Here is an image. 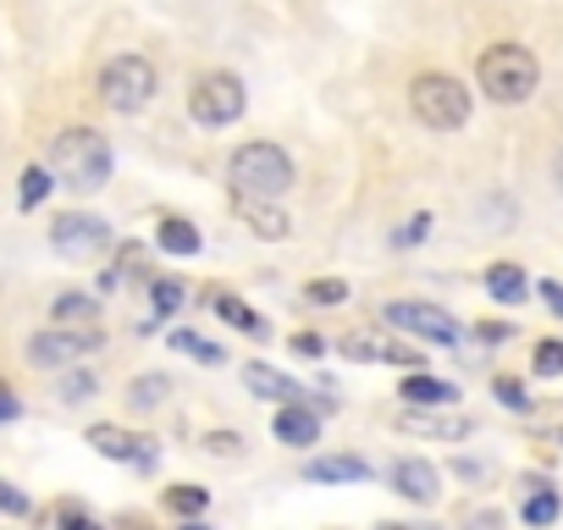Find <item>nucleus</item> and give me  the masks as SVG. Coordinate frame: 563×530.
Segmentation results:
<instances>
[{
  "label": "nucleus",
  "mask_w": 563,
  "mask_h": 530,
  "mask_svg": "<svg viewBox=\"0 0 563 530\" xmlns=\"http://www.w3.org/2000/svg\"><path fill=\"white\" fill-rule=\"evenodd\" d=\"M51 172L67 188H78V194L106 188V177H111V144H106V133H95V128H62L56 144H51Z\"/></svg>",
  "instance_id": "obj_1"
},
{
  "label": "nucleus",
  "mask_w": 563,
  "mask_h": 530,
  "mask_svg": "<svg viewBox=\"0 0 563 530\" xmlns=\"http://www.w3.org/2000/svg\"><path fill=\"white\" fill-rule=\"evenodd\" d=\"M475 78H481L486 100H497V106H519V100H530V95H536L541 67H536V56H530L525 45L497 40V45H486V51H481Z\"/></svg>",
  "instance_id": "obj_2"
},
{
  "label": "nucleus",
  "mask_w": 563,
  "mask_h": 530,
  "mask_svg": "<svg viewBox=\"0 0 563 530\" xmlns=\"http://www.w3.org/2000/svg\"><path fill=\"white\" fill-rule=\"evenodd\" d=\"M227 177H232L238 199H276V194L294 188V161H288V150H282V144H265L260 139V144H243L232 155Z\"/></svg>",
  "instance_id": "obj_3"
},
{
  "label": "nucleus",
  "mask_w": 563,
  "mask_h": 530,
  "mask_svg": "<svg viewBox=\"0 0 563 530\" xmlns=\"http://www.w3.org/2000/svg\"><path fill=\"white\" fill-rule=\"evenodd\" d=\"M409 106H415V117L431 133H453V128L470 122V89L459 78H448V73H420L409 84Z\"/></svg>",
  "instance_id": "obj_4"
},
{
  "label": "nucleus",
  "mask_w": 563,
  "mask_h": 530,
  "mask_svg": "<svg viewBox=\"0 0 563 530\" xmlns=\"http://www.w3.org/2000/svg\"><path fill=\"white\" fill-rule=\"evenodd\" d=\"M155 89H161V78H155V62H144V56H117L100 73V100L111 111H122V117L144 111L155 100Z\"/></svg>",
  "instance_id": "obj_5"
},
{
  "label": "nucleus",
  "mask_w": 563,
  "mask_h": 530,
  "mask_svg": "<svg viewBox=\"0 0 563 530\" xmlns=\"http://www.w3.org/2000/svg\"><path fill=\"white\" fill-rule=\"evenodd\" d=\"M243 106H249V95H243V84H238L232 73H205V78L188 89V117H194L199 128H227V122L243 117Z\"/></svg>",
  "instance_id": "obj_6"
},
{
  "label": "nucleus",
  "mask_w": 563,
  "mask_h": 530,
  "mask_svg": "<svg viewBox=\"0 0 563 530\" xmlns=\"http://www.w3.org/2000/svg\"><path fill=\"white\" fill-rule=\"evenodd\" d=\"M106 338L95 327H51L40 338H29V365L34 371H62V365H78L84 354H95Z\"/></svg>",
  "instance_id": "obj_7"
},
{
  "label": "nucleus",
  "mask_w": 563,
  "mask_h": 530,
  "mask_svg": "<svg viewBox=\"0 0 563 530\" xmlns=\"http://www.w3.org/2000/svg\"><path fill=\"white\" fill-rule=\"evenodd\" d=\"M106 243H111V227L100 216H89V210H67V216L51 221V249L62 260H95Z\"/></svg>",
  "instance_id": "obj_8"
},
{
  "label": "nucleus",
  "mask_w": 563,
  "mask_h": 530,
  "mask_svg": "<svg viewBox=\"0 0 563 530\" xmlns=\"http://www.w3.org/2000/svg\"><path fill=\"white\" fill-rule=\"evenodd\" d=\"M382 321L398 327V332H415V338H426V343H437V349H453V343L464 338L459 321H453L448 310H437V305H387Z\"/></svg>",
  "instance_id": "obj_9"
},
{
  "label": "nucleus",
  "mask_w": 563,
  "mask_h": 530,
  "mask_svg": "<svg viewBox=\"0 0 563 530\" xmlns=\"http://www.w3.org/2000/svg\"><path fill=\"white\" fill-rule=\"evenodd\" d=\"M89 448L100 459H117V464H139V470L155 464V442L150 437H133L122 426H89Z\"/></svg>",
  "instance_id": "obj_10"
},
{
  "label": "nucleus",
  "mask_w": 563,
  "mask_h": 530,
  "mask_svg": "<svg viewBox=\"0 0 563 530\" xmlns=\"http://www.w3.org/2000/svg\"><path fill=\"white\" fill-rule=\"evenodd\" d=\"M343 360H360V365H420L426 354H415L409 343H393L382 332H349L343 338Z\"/></svg>",
  "instance_id": "obj_11"
},
{
  "label": "nucleus",
  "mask_w": 563,
  "mask_h": 530,
  "mask_svg": "<svg viewBox=\"0 0 563 530\" xmlns=\"http://www.w3.org/2000/svg\"><path fill=\"white\" fill-rule=\"evenodd\" d=\"M393 492L409 503H437L442 497V470L431 459H398L393 464Z\"/></svg>",
  "instance_id": "obj_12"
},
{
  "label": "nucleus",
  "mask_w": 563,
  "mask_h": 530,
  "mask_svg": "<svg viewBox=\"0 0 563 530\" xmlns=\"http://www.w3.org/2000/svg\"><path fill=\"white\" fill-rule=\"evenodd\" d=\"M271 431H276V442H288V448H310V442H321V415L305 398L299 404H282L276 420H271Z\"/></svg>",
  "instance_id": "obj_13"
},
{
  "label": "nucleus",
  "mask_w": 563,
  "mask_h": 530,
  "mask_svg": "<svg viewBox=\"0 0 563 530\" xmlns=\"http://www.w3.org/2000/svg\"><path fill=\"white\" fill-rule=\"evenodd\" d=\"M398 398H404L409 409H448V404H459V387H453V382H442V376L415 371V376H404Z\"/></svg>",
  "instance_id": "obj_14"
},
{
  "label": "nucleus",
  "mask_w": 563,
  "mask_h": 530,
  "mask_svg": "<svg viewBox=\"0 0 563 530\" xmlns=\"http://www.w3.org/2000/svg\"><path fill=\"white\" fill-rule=\"evenodd\" d=\"M305 481H316V486H354V481H371V464L354 459V453H327V459L305 464Z\"/></svg>",
  "instance_id": "obj_15"
},
{
  "label": "nucleus",
  "mask_w": 563,
  "mask_h": 530,
  "mask_svg": "<svg viewBox=\"0 0 563 530\" xmlns=\"http://www.w3.org/2000/svg\"><path fill=\"white\" fill-rule=\"evenodd\" d=\"M243 387H249L254 398H271V404H299V398H305L276 365H243Z\"/></svg>",
  "instance_id": "obj_16"
},
{
  "label": "nucleus",
  "mask_w": 563,
  "mask_h": 530,
  "mask_svg": "<svg viewBox=\"0 0 563 530\" xmlns=\"http://www.w3.org/2000/svg\"><path fill=\"white\" fill-rule=\"evenodd\" d=\"M404 431L437 437V442H459V437H470V420L464 415H442V409H415V415H404Z\"/></svg>",
  "instance_id": "obj_17"
},
{
  "label": "nucleus",
  "mask_w": 563,
  "mask_h": 530,
  "mask_svg": "<svg viewBox=\"0 0 563 530\" xmlns=\"http://www.w3.org/2000/svg\"><path fill=\"white\" fill-rule=\"evenodd\" d=\"M243 221H249V232L265 238V243H282V238L294 232V227H288L294 216H288V210H276L271 199H243Z\"/></svg>",
  "instance_id": "obj_18"
},
{
  "label": "nucleus",
  "mask_w": 563,
  "mask_h": 530,
  "mask_svg": "<svg viewBox=\"0 0 563 530\" xmlns=\"http://www.w3.org/2000/svg\"><path fill=\"white\" fill-rule=\"evenodd\" d=\"M210 310H216V316H221L227 327H238V332H249L254 343H265V338H271V327H265V321H260V316H254V310H249L243 299H232V294H221V288L210 294Z\"/></svg>",
  "instance_id": "obj_19"
},
{
  "label": "nucleus",
  "mask_w": 563,
  "mask_h": 530,
  "mask_svg": "<svg viewBox=\"0 0 563 530\" xmlns=\"http://www.w3.org/2000/svg\"><path fill=\"white\" fill-rule=\"evenodd\" d=\"M486 294L497 299V305H525V294H530V283H525V272L514 260H497L492 272H486Z\"/></svg>",
  "instance_id": "obj_20"
},
{
  "label": "nucleus",
  "mask_w": 563,
  "mask_h": 530,
  "mask_svg": "<svg viewBox=\"0 0 563 530\" xmlns=\"http://www.w3.org/2000/svg\"><path fill=\"white\" fill-rule=\"evenodd\" d=\"M166 398H172V382H166L161 371H150V376H133V382H128V409H133V415H155Z\"/></svg>",
  "instance_id": "obj_21"
},
{
  "label": "nucleus",
  "mask_w": 563,
  "mask_h": 530,
  "mask_svg": "<svg viewBox=\"0 0 563 530\" xmlns=\"http://www.w3.org/2000/svg\"><path fill=\"white\" fill-rule=\"evenodd\" d=\"M51 321H56V327H95V321H100V299H95V294H62V299L51 305Z\"/></svg>",
  "instance_id": "obj_22"
},
{
  "label": "nucleus",
  "mask_w": 563,
  "mask_h": 530,
  "mask_svg": "<svg viewBox=\"0 0 563 530\" xmlns=\"http://www.w3.org/2000/svg\"><path fill=\"white\" fill-rule=\"evenodd\" d=\"M155 238H161V249H166V254H199V227H194V221H183V216H166Z\"/></svg>",
  "instance_id": "obj_23"
},
{
  "label": "nucleus",
  "mask_w": 563,
  "mask_h": 530,
  "mask_svg": "<svg viewBox=\"0 0 563 530\" xmlns=\"http://www.w3.org/2000/svg\"><path fill=\"white\" fill-rule=\"evenodd\" d=\"M166 343H172L177 354H188L194 365H221V360H227V349H221V343H205V338H199V332H188V327H183V332H172Z\"/></svg>",
  "instance_id": "obj_24"
},
{
  "label": "nucleus",
  "mask_w": 563,
  "mask_h": 530,
  "mask_svg": "<svg viewBox=\"0 0 563 530\" xmlns=\"http://www.w3.org/2000/svg\"><path fill=\"white\" fill-rule=\"evenodd\" d=\"M51 188H56V172H51V166H29V172H23V183H18V205H23V210H34V205H45V199H51Z\"/></svg>",
  "instance_id": "obj_25"
},
{
  "label": "nucleus",
  "mask_w": 563,
  "mask_h": 530,
  "mask_svg": "<svg viewBox=\"0 0 563 530\" xmlns=\"http://www.w3.org/2000/svg\"><path fill=\"white\" fill-rule=\"evenodd\" d=\"M166 508L183 514V519H194V514L210 508V486H166Z\"/></svg>",
  "instance_id": "obj_26"
},
{
  "label": "nucleus",
  "mask_w": 563,
  "mask_h": 530,
  "mask_svg": "<svg viewBox=\"0 0 563 530\" xmlns=\"http://www.w3.org/2000/svg\"><path fill=\"white\" fill-rule=\"evenodd\" d=\"M492 393H497V404H503V409H514V415H530V409H536V398H530V393H525V382H514V376H497V382H492Z\"/></svg>",
  "instance_id": "obj_27"
},
{
  "label": "nucleus",
  "mask_w": 563,
  "mask_h": 530,
  "mask_svg": "<svg viewBox=\"0 0 563 530\" xmlns=\"http://www.w3.org/2000/svg\"><path fill=\"white\" fill-rule=\"evenodd\" d=\"M150 299H155V310H161V316H177V310H183V299H188V288H183L177 277H161V283L150 288Z\"/></svg>",
  "instance_id": "obj_28"
},
{
  "label": "nucleus",
  "mask_w": 563,
  "mask_h": 530,
  "mask_svg": "<svg viewBox=\"0 0 563 530\" xmlns=\"http://www.w3.org/2000/svg\"><path fill=\"white\" fill-rule=\"evenodd\" d=\"M530 371H536V376H547V382H552V376H563V343H552V338H547V343H536Z\"/></svg>",
  "instance_id": "obj_29"
},
{
  "label": "nucleus",
  "mask_w": 563,
  "mask_h": 530,
  "mask_svg": "<svg viewBox=\"0 0 563 530\" xmlns=\"http://www.w3.org/2000/svg\"><path fill=\"white\" fill-rule=\"evenodd\" d=\"M431 221H437L431 210H420V216H409V221H404V227L393 232V243H398V249H415L420 238H431Z\"/></svg>",
  "instance_id": "obj_30"
},
{
  "label": "nucleus",
  "mask_w": 563,
  "mask_h": 530,
  "mask_svg": "<svg viewBox=\"0 0 563 530\" xmlns=\"http://www.w3.org/2000/svg\"><path fill=\"white\" fill-rule=\"evenodd\" d=\"M552 519H558V497L541 486V492L525 503V525H536V530H541V525H552Z\"/></svg>",
  "instance_id": "obj_31"
},
{
  "label": "nucleus",
  "mask_w": 563,
  "mask_h": 530,
  "mask_svg": "<svg viewBox=\"0 0 563 530\" xmlns=\"http://www.w3.org/2000/svg\"><path fill=\"white\" fill-rule=\"evenodd\" d=\"M305 294H310V305H349V283H338V277H321Z\"/></svg>",
  "instance_id": "obj_32"
},
{
  "label": "nucleus",
  "mask_w": 563,
  "mask_h": 530,
  "mask_svg": "<svg viewBox=\"0 0 563 530\" xmlns=\"http://www.w3.org/2000/svg\"><path fill=\"white\" fill-rule=\"evenodd\" d=\"M95 387H100V382H95L89 371H73V376L62 382V398H67V404H89V398H95Z\"/></svg>",
  "instance_id": "obj_33"
},
{
  "label": "nucleus",
  "mask_w": 563,
  "mask_h": 530,
  "mask_svg": "<svg viewBox=\"0 0 563 530\" xmlns=\"http://www.w3.org/2000/svg\"><path fill=\"white\" fill-rule=\"evenodd\" d=\"M29 508H34V503H29L12 481H0V514H29Z\"/></svg>",
  "instance_id": "obj_34"
},
{
  "label": "nucleus",
  "mask_w": 563,
  "mask_h": 530,
  "mask_svg": "<svg viewBox=\"0 0 563 530\" xmlns=\"http://www.w3.org/2000/svg\"><path fill=\"white\" fill-rule=\"evenodd\" d=\"M205 448H210V453H227V459H238V448H243V442H238V431H210V437H205Z\"/></svg>",
  "instance_id": "obj_35"
},
{
  "label": "nucleus",
  "mask_w": 563,
  "mask_h": 530,
  "mask_svg": "<svg viewBox=\"0 0 563 530\" xmlns=\"http://www.w3.org/2000/svg\"><path fill=\"white\" fill-rule=\"evenodd\" d=\"M321 349H327V343H321L316 332H294V354H305V360H321Z\"/></svg>",
  "instance_id": "obj_36"
},
{
  "label": "nucleus",
  "mask_w": 563,
  "mask_h": 530,
  "mask_svg": "<svg viewBox=\"0 0 563 530\" xmlns=\"http://www.w3.org/2000/svg\"><path fill=\"white\" fill-rule=\"evenodd\" d=\"M62 530H100L89 514H78V508H62Z\"/></svg>",
  "instance_id": "obj_37"
},
{
  "label": "nucleus",
  "mask_w": 563,
  "mask_h": 530,
  "mask_svg": "<svg viewBox=\"0 0 563 530\" xmlns=\"http://www.w3.org/2000/svg\"><path fill=\"white\" fill-rule=\"evenodd\" d=\"M541 299H547L552 316H563V283H541Z\"/></svg>",
  "instance_id": "obj_38"
},
{
  "label": "nucleus",
  "mask_w": 563,
  "mask_h": 530,
  "mask_svg": "<svg viewBox=\"0 0 563 530\" xmlns=\"http://www.w3.org/2000/svg\"><path fill=\"white\" fill-rule=\"evenodd\" d=\"M475 338H481V343H503V338H508V327H481Z\"/></svg>",
  "instance_id": "obj_39"
},
{
  "label": "nucleus",
  "mask_w": 563,
  "mask_h": 530,
  "mask_svg": "<svg viewBox=\"0 0 563 530\" xmlns=\"http://www.w3.org/2000/svg\"><path fill=\"white\" fill-rule=\"evenodd\" d=\"M552 172H558V194H563V150H558V161H552Z\"/></svg>",
  "instance_id": "obj_40"
},
{
  "label": "nucleus",
  "mask_w": 563,
  "mask_h": 530,
  "mask_svg": "<svg viewBox=\"0 0 563 530\" xmlns=\"http://www.w3.org/2000/svg\"><path fill=\"white\" fill-rule=\"evenodd\" d=\"M382 530H431V525H382Z\"/></svg>",
  "instance_id": "obj_41"
},
{
  "label": "nucleus",
  "mask_w": 563,
  "mask_h": 530,
  "mask_svg": "<svg viewBox=\"0 0 563 530\" xmlns=\"http://www.w3.org/2000/svg\"><path fill=\"white\" fill-rule=\"evenodd\" d=\"M183 530H210V525H199V519H188V525H183Z\"/></svg>",
  "instance_id": "obj_42"
}]
</instances>
